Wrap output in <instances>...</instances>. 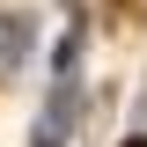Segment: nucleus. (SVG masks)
<instances>
[{
    "label": "nucleus",
    "mask_w": 147,
    "mask_h": 147,
    "mask_svg": "<svg viewBox=\"0 0 147 147\" xmlns=\"http://www.w3.org/2000/svg\"><path fill=\"white\" fill-rule=\"evenodd\" d=\"M74 118H81V88H74V74H59V81H52V103H44V118H37V140H30V147H66Z\"/></svg>",
    "instance_id": "nucleus-1"
},
{
    "label": "nucleus",
    "mask_w": 147,
    "mask_h": 147,
    "mask_svg": "<svg viewBox=\"0 0 147 147\" xmlns=\"http://www.w3.org/2000/svg\"><path fill=\"white\" fill-rule=\"evenodd\" d=\"M22 52H30V15H0V81L22 66Z\"/></svg>",
    "instance_id": "nucleus-2"
},
{
    "label": "nucleus",
    "mask_w": 147,
    "mask_h": 147,
    "mask_svg": "<svg viewBox=\"0 0 147 147\" xmlns=\"http://www.w3.org/2000/svg\"><path fill=\"white\" fill-rule=\"evenodd\" d=\"M74 59H81V22H66V37H59V52H52V74H74Z\"/></svg>",
    "instance_id": "nucleus-3"
},
{
    "label": "nucleus",
    "mask_w": 147,
    "mask_h": 147,
    "mask_svg": "<svg viewBox=\"0 0 147 147\" xmlns=\"http://www.w3.org/2000/svg\"><path fill=\"white\" fill-rule=\"evenodd\" d=\"M125 147H147V132H132V140H125Z\"/></svg>",
    "instance_id": "nucleus-4"
}]
</instances>
